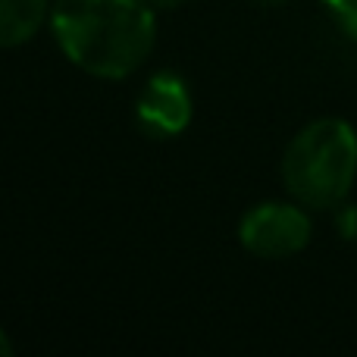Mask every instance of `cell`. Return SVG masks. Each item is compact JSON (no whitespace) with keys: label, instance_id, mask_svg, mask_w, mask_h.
<instances>
[{"label":"cell","instance_id":"30bf717a","mask_svg":"<svg viewBox=\"0 0 357 357\" xmlns=\"http://www.w3.org/2000/svg\"><path fill=\"white\" fill-rule=\"evenodd\" d=\"M254 3H257V6H282L285 0H254Z\"/></svg>","mask_w":357,"mask_h":357},{"label":"cell","instance_id":"6da1fadb","mask_svg":"<svg viewBox=\"0 0 357 357\" xmlns=\"http://www.w3.org/2000/svg\"><path fill=\"white\" fill-rule=\"evenodd\" d=\"M50 31L88 75L126 79L154 50L157 19L144 0H56Z\"/></svg>","mask_w":357,"mask_h":357},{"label":"cell","instance_id":"ba28073f","mask_svg":"<svg viewBox=\"0 0 357 357\" xmlns=\"http://www.w3.org/2000/svg\"><path fill=\"white\" fill-rule=\"evenodd\" d=\"M144 3H148L151 10H176L182 0H144Z\"/></svg>","mask_w":357,"mask_h":357},{"label":"cell","instance_id":"8992f818","mask_svg":"<svg viewBox=\"0 0 357 357\" xmlns=\"http://www.w3.org/2000/svg\"><path fill=\"white\" fill-rule=\"evenodd\" d=\"M326 10L333 13V19L348 31L351 38H357V0H323Z\"/></svg>","mask_w":357,"mask_h":357},{"label":"cell","instance_id":"7a4b0ae2","mask_svg":"<svg viewBox=\"0 0 357 357\" xmlns=\"http://www.w3.org/2000/svg\"><path fill=\"white\" fill-rule=\"evenodd\" d=\"M357 178V132L345 119H317L289 142L282 182L304 207H339Z\"/></svg>","mask_w":357,"mask_h":357},{"label":"cell","instance_id":"52a82bcc","mask_svg":"<svg viewBox=\"0 0 357 357\" xmlns=\"http://www.w3.org/2000/svg\"><path fill=\"white\" fill-rule=\"evenodd\" d=\"M335 222H339L342 238H345V241H357V204L342 207L339 216H335Z\"/></svg>","mask_w":357,"mask_h":357},{"label":"cell","instance_id":"3957f363","mask_svg":"<svg viewBox=\"0 0 357 357\" xmlns=\"http://www.w3.org/2000/svg\"><path fill=\"white\" fill-rule=\"evenodd\" d=\"M310 216L295 204L266 201L251 207L238 222V241L245 251L264 260H282L301 254L310 241Z\"/></svg>","mask_w":357,"mask_h":357},{"label":"cell","instance_id":"277c9868","mask_svg":"<svg viewBox=\"0 0 357 357\" xmlns=\"http://www.w3.org/2000/svg\"><path fill=\"white\" fill-rule=\"evenodd\" d=\"M138 123L154 135H178L191 123V94L176 73H157L138 98Z\"/></svg>","mask_w":357,"mask_h":357},{"label":"cell","instance_id":"5b68a950","mask_svg":"<svg viewBox=\"0 0 357 357\" xmlns=\"http://www.w3.org/2000/svg\"><path fill=\"white\" fill-rule=\"evenodd\" d=\"M47 13V0H0V47H19L31 41Z\"/></svg>","mask_w":357,"mask_h":357},{"label":"cell","instance_id":"9c48e42d","mask_svg":"<svg viewBox=\"0 0 357 357\" xmlns=\"http://www.w3.org/2000/svg\"><path fill=\"white\" fill-rule=\"evenodd\" d=\"M6 354H13V342H10V335L0 329V357H6Z\"/></svg>","mask_w":357,"mask_h":357}]
</instances>
